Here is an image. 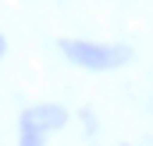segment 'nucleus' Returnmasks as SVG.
I'll return each instance as SVG.
<instances>
[{
	"mask_svg": "<svg viewBox=\"0 0 153 146\" xmlns=\"http://www.w3.org/2000/svg\"><path fill=\"white\" fill-rule=\"evenodd\" d=\"M61 57L82 72H117L125 68L135 50L125 43H96V39H61Z\"/></svg>",
	"mask_w": 153,
	"mask_h": 146,
	"instance_id": "1",
	"label": "nucleus"
},
{
	"mask_svg": "<svg viewBox=\"0 0 153 146\" xmlns=\"http://www.w3.org/2000/svg\"><path fill=\"white\" fill-rule=\"evenodd\" d=\"M22 121H29V125L43 128L46 136H53V132H61V128L71 121V114H68L64 104H32V107H25Z\"/></svg>",
	"mask_w": 153,
	"mask_h": 146,
	"instance_id": "2",
	"label": "nucleus"
},
{
	"mask_svg": "<svg viewBox=\"0 0 153 146\" xmlns=\"http://www.w3.org/2000/svg\"><path fill=\"white\" fill-rule=\"evenodd\" d=\"M50 143V136L36 128V125H29V121H18V146H46Z\"/></svg>",
	"mask_w": 153,
	"mask_h": 146,
	"instance_id": "3",
	"label": "nucleus"
},
{
	"mask_svg": "<svg viewBox=\"0 0 153 146\" xmlns=\"http://www.w3.org/2000/svg\"><path fill=\"white\" fill-rule=\"evenodd\" d=\"M78 118H82V125H85V136H96V128H100V121L93 118V110L85 107V110H82V114H78Z\"/></svg>",
	"mask_w": 153,
	"mask_h": 146,
	"instance_id": "4",
	"label": "nucleus"
},
{
	"mask_svg": "<svg viewBox=\"0 0 153 146\" xmlns=\"http://www.w3.org/2000/svg\"><path fill=\"white\" fill-rule=\"evenodd\" d=\"M4 57H7V39L0 36V61H4Z\"/></svg>",
	"mask_w": 153,
	"mask_h": 146,
	"instance_id": "5",
	"label": "nucleus"
}]
</instances>
